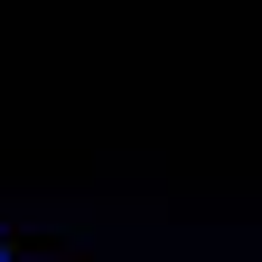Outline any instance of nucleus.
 Masks as SVG:
<instances>
[{"mask_svg":"<svg viewBox=\"0 0 262 262\" xmlns=\"http://www.w3.org/2000/svg\"><path fill=\"white\" fill-rule=\"evenodd\" d=\"M0 262H10V253H0Z\"/></svg>","mask_w":262,"mask_h":262,"instance_id":"1","label":"nucleus"}]
</instances>
